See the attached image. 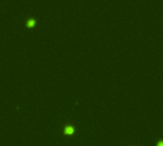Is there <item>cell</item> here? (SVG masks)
<instances>
[{
    "label": "cell",
    "mask_w": 163,
    "mask_h": 146,
    "mask_svg": "<svg viewBox=\"0 0 163 146\" xmlns=\"http://www.w3.org/2000/svg\"><path fill=\"white\" fill-rule=\"evenodd\" d=\"M65 134H67V135H72L73 133H74V128L72 126H67L65 128Z\"/></svg>",
    "instance_id": "cell-1"
},
{
    "label": "cell",
    "mask_w": 163,
    "mask_h": 146,
    "mask_svg": "<svg viewBox=\"0 0 163 146\" xmlns=\"http://www.w3.org/2000/svg\"><path fill=\"white\" fill-rule=\"evenodd\" d=\"M33 24H34V21H33V20H30L29 23H28V25H29L30 27H31V26H33Z\"/></svg>",
    "instance_id": "cell-2"
},
{
    "label": "cell",
    "mask_w": 163,
    "mask_h": 146,
    "mask_svg": "<svg viewBox=\"0 0 163 146\" xmlns=\"http://www.w3.org/2000/svg\"><path fill=\"white\" fill-rule=\"evenodd\" d=\"M157 146H163V141H160V142L157 144Z\"/></svg>",
    "instance_id": "cell-3"
}]
</instances>
